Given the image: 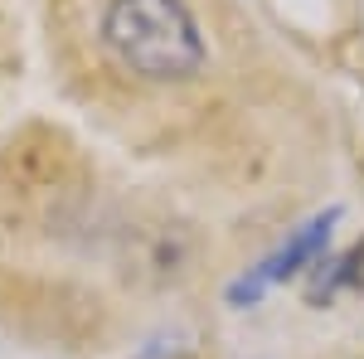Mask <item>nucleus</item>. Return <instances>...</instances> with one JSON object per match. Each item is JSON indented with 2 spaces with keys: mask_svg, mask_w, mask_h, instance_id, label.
Instances as JSON below:
<instances>
[{
  "mask_svg": "<svg viewBox=\"0 0 364 359\" xmlns=\"http://www.w3.org/2000/svg\"><path fill=\"white\" fill-rule=\"evenodd\" d=\"M102 39L117 63L146 83H185L204 68V39L185 0H112Z\"/></svg>",
  "mask_w": 364,
  "mask_h": 359,
  "instance_id": "nucleus-1",
  "label": "nucleus"
},
{
  "mask_svg": "<svg viewBox=\"0 0 364 359\" xmlns=\"http://www.w3.org/2000/svg\"><path fill=\"white\" fill-rule=\"evenodd\" d=\"M336 223H340V209H326V214L306 219L277 252H267L248 277H238V282L228 286V306H257L267 286H277V282H287V277H296L306 262H316V252L331 243V228H336Z\"/></svg>",
  "mask_w": 364,
  "mask_h": 359,
  "instance_id": "nucleus-2",
  "label": "nucleus"
},
{
  "mask_svg": "<svg viewBox=\"0 0 364 359\" xmlns=\"http://www.w3.org/2000/svg\"><path fill=\"white\" fill-rule=\"evenodd\" d=\"M340 286H355V291H364V238H360L350 252H345V257H336V262H326V267H321V282L311 286V301L331 296V291H340Z\"/></svg>",
  "mask_w": 364,
  "mask_h": 359,
  "instance_id": "nucleus-3",
  "label": "nucleus"
}]
</instances>
